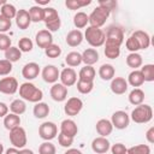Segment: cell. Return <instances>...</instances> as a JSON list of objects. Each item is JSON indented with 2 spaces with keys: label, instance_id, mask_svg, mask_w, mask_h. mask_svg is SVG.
I'll return each instance as SVG.
<instances>
[{
  "label": "cell",
  "instance_id": "cell-1",
  "mask_svg": "<svg viewBox=\"0 0 154 154\" xmlns=\"http://www.w3.org/2000/svg\"><path fill=\"white\" fill-rule=\"evenodd\" d=\"M19 96L24 101L37 103L43 97V91L31 82H24L19 85Z\"/></svg>",
  "mask_w": 154,
  "mask_h": 154
},
{
  "label": "cell",
  "instance_id": "cell-2",
  "mask_svg": "<svg viewBox=\"0 0 154 154\" xmlns=\"http://www.w3.org/2000/svg\"><path fill=\"white\" fill-rule=\"evenodd\" d=\"M83 37L87 40V42L93 47V48H97L105 45L106 41V36H105V31L101 28H94V26H87Z\"/></svg>",
  "mask_w": 154,
  "mask_h": 154
},
{
  "label": "cell",
  "instance_id": "cell-3",
  "mask_svg": "<svg viewBox=\"0 0 154 154\" xmlns=\"http://www.w3.org/2000/svg\"><path fill=\"white\" fill-rule=\"evenodd\" d=\"M152 118H153V109L149 105H146V103H141L136 106L130 114V119L136 124L149 123Z\"/></svg>",
  "mask_w": 154,
  "mask_h": 154
},
{
  "label": "cell",
  "instance_id": "cell-4",
  "mask_svg": "<svg viewBox=\"0 0 154 154\" xmlns=\"http://www.w3.org/2000/svg\"><path fill=\"white\" fill-rule=\"evenodd\" d=\"M43 22L46 25V29L49 32L58 31L61 26V19L58 13V11L54 7H45V17Z\"/></svg>",
  "mask_w": 154,
  "mask_h": 154
},
{
  "label": "cell",
  "instance_id": "cell-5",
  "mask_svg": "<svg viewBox=\"0 0 154 154\" xmlns=\"http://www.w3.org/2000/svg\"><path fill=\"white\" fill-rule=\"evenodd\" d=\"M111 12L97 6L93 10V12L88 16L89 18V26H94V28H101L102 25H105L106 20L108 19Z\"/></svg>",
  "mask_w": 154,
  "mask_h": 154
},
{
  "label": "cell",
  "instance_id": "cell-6",
  "mask_svg": "<svg viewBox=\"0 0 154 154\" xmlns=\"http://www.w3.org/2000/svg\"><path fill=\"white\" fill-rule=\"evenodd\" d=\"M10 142L11 144L17 148V149H23L26 146L28 142V137H26V131L24 128L22 126H17L12 130H10Z\"/></svg>",
  "mask_w": 154,
  "mask_h": 154
},
{
  "label": "cell",
  "instance_id": "cell-7",
  "mask_svg": "<svg viewBox=\"0 0 154 154\" xmlns=\"http://www.w3.org/2000/svg\"><path fill=\"white\" fill-rule=\"evenodd\" d=\"M58 135V126L53 122H43L38 126V136L43 141H52Z\"/></svg>",
  "mask_w": 154,
  "mask_h": 154
},
{
  "label": "cell",
  "instance_id": "cell-8",
  "mask_svg": "<svg viewBox=\"0 0 154 154\" xmlns=\"http://www.w3.org/2000/svg\"><path fill=\"white\" fill-rule=\"evenodd\" d=\"M105 36H106L105 42L113 43V45H117L119 47L124 42V32H123L122 28H119L117 25H111L107 29V31L105 32Z\"/></svg>",
  "mask_w": 154,
  "mask_h": 154
},
{
  "label": "cell",
  "instance_id": "cell-9",
  "mask_svg": "<svg viewBox=\"0 0 154 154\" xmlns=\"http://www.w3.org/2000/svg\"><path fill=\"white\" fill-rule=\"evenodd\" d=\"M82 108H83V101L77 96H72L67 99V101L64 105V112L66 116L70 117L77 116L82 111Z\"/></svg>",
  "mask_w": 154,
  "mask_h": 154
},
{
  "label": "cell",
  "instance_id": "cell-10",
  "mask_svg": "<svg viewBox=\"0 0 154 154\" xmlns=\"http://www.w3.org/2000/svg\"><path fill=\"white\" fill-rule=\"evenodd\" d=\"M111 123L113 128L118 130H124L130 124V116L125 111H116L111 117Z\"/></svg>",
  "mask_w": 154,
  "mask_h": 154
},
{
  "label": "cell",
  "instance_id": "cell-11",
  "mask_svg": "<svg viewBox=\"0 0 154 154\" xmlns=\"http://www.w3.org/2000/svg\"><path fill=\"white\" fill-rule=\"evenodd\" d=\"M18 81L14 77H4L0 79V93L12 95L18 90Z\"/></svg>",
  "mask_w": 154,
  "mask_h": 154
},
{
  "label": "cell",
  "instance_id": "cell-12",
  "mask_svg": "<svg viewBox=\"0 0 154 154\" xmlns=\"http://www.w3.org/2000/svg\"><path fill=\"white\" fill-rule=\"evenodd\" d=\"M41 75H42V78L46 83H51V84H54L58 82L59 79V76H60V71L59 69L55 66V65H46L42 71H41Z\"/></svg>",
  "mask_w": 154,
  "mask_h": 154
},
{
  "label": "cell",
  "instance_id": "cell-13",
  "mask_svg": "<svg viewBox=\"0 0 154 154\" xmlns=\"http://www.w3.org/2000/svg\"><path fill=\"white\" fill-rule=\"evenodd\" d=\"M35 42L38 46V48L46 49L49 45L53 43V35L52 32H49L47 29H42L38 30L35 35Z\"/></svg>",
  "mask_w": 154,
  "mask_h": 154
},
{
  "label": "cell",
  "instance_id": "cell-14",
  "mask_svg": "<svg viewBox=\"0 0 154 154\" xmlns=\"http://www.w3.org/2000/svg\"><path fill=\"white\" fill-rule=\"evenodd\" d=\"M59 79H60V83L63 85H65L66 88L67 87H72L77 82V73L72 67H65L60 72Z\"/></svg>",
  "mask_w": 154,
  "mask_h": 154
},
{
  "label": "cell",
  "instance_id": "cell-15",
  "mask_svg": "<svg viewBox=\"0 0 154 154\" xmlns=\"http://www.w3.org/2000/svg\"><path fill=\"white\" fill-rule=\"evenodd\" d=\"M51 97L57 102H63L67 99V88L61 83H54L49 90Z\"/></svg>",
  "mask_w": 154,
  "mask_h": 154
},
{
  "label": "cell",
  "instance_id": "cell-16",
  "mask_svg": "<svg viewBox=\"0 0 154 154\" xmlns=\"http://www.w3.org/2000/svg\"><path fill=\"white\" fill-rule=\"evenodd\" d=\"M111 148V143L107 137H95L91 141V150L96 154H106Z\"/></svg>",
  "mask_w": 154,
  "mask_h": 154
},
{
  "label": "cell",
  "instance_id": "cell-17",
  "mask_svg": "<svg viewBox=\"0 0 154 154\" xmlns=\"http://www.w3.org/2000/svg\"><path fill=\"white\" fill-rule=\"evenodd\" d=\"M41 72V69L38 66L37 63H34V61H30V63H26L23 69H22V76L28 79V81H31V79H35Z\"/></svg>",
  "mask_w": 154,
  "mask_h": 154
},
{
  "label": "cell",
  "instance_id": "cell-18",
  "mask_svg": "<svg viewBox=\"0 0 154 154\" xmlns=\"http://www.w3.org/2000/svg\"><path fill=\"white\" fill-rule=\"evenodd\" d=\"M111 91L116 95H123L126 93L128 88H129V84L126 82V79L124 77H114L112 81H111Z\"/></svg>",
  "mask_w": 154,
  "mask_h": 154
},
{
  "label": "cell",
  "instance_id": "cell-19",
  "mask_svg": "<svg viewBox=\"0 0 154 154\" xmlns=\"http://www.w3.org/2000/svg\"><path fill=\"white\" fill-rule=\"evenodd\" d=\"M60 132L66 135V136H69V137L75 138V136L78 132V126H77L75 120H72V119H64L60 123Z\"/></svg>",
  "mask_w": 154,
  "mask_h": 154
},
{
  "label": "cell",
  "instance_id": "cell-20",
  "mask_svg": "<svg viewBox=\"0 0 154 154\" xmlns=\"http://www.w3.org/2000/svg\"><path fill=\"white\" fill-rule=\"evenodd\" d=\"M16 25L20 29V30H25L30 26L31 24V19H30V16H29V11L28 10H18L17 11V14H16Z\"/></svg>",
  "mask_w": 154,
  "mask_h": 154
},
{
  "label": "cell",
  "instance_id": "cell-21",
  "mask_svg": "<svg viewBox=\"0 0 154 154\" xmlns=\"http://www.w3.org/2000/svg\"><path fill=\"white\" fill-rule=\"evenodd\" d=\"M95 129H96V132L101 136V137H107L112 134L113 131V125L111 123L109 119H99L96 122V125H95Z\"/></svg>",
  "mask_w": 154,
  "mask_h": 154
},
{
  "label": "cell",
  "instance_id": "cell-22",
  "mask_svg": "<svg viewBox=\"0 0 154 154\" xmlns=\"http://www.w3.org/2000/svg\"><path fill=\"white\" fill-rule=\"evenodd\" d=\"M84 40L83 37V32L81 30H77V29H73V30H70L65 37V41L67 43V46L70 47H77L82 43V41Z\"/></svg>",
  "mask_w": 154,
  "mask_h": 154
},
{
  "label": "cell",
  "instance_id": "cell-23",
  "mask_svg": "<svg viewBox=\"0 0 154 154\" xmlns=\"http://www.w3.org/2000/svg\"><path fill=\"white\" fill-rule=\"evenodd\" d=\"M131 36L137 41L141 49H147L150 46V36L148 32H146L143 30H136L132 32Z\"/></svg>",
  "mask_w": 154,
  "mask_h": 154
},
{
  "label": "cell",
  "instance_id": "cell-24",
  "mask_svg": "<svg viewBox=\"0 0 154 154\" xmlns=\"http://www.w3.org/2000/svg\"><path fill=\"white\" fill-rule=\"evenodd\" d=\"M97 61H99V52L95 48H87V49L83 51V53H82V63H84V65L93 66Z\"/></svg>",
  "mask_w": 154,
  "mask_h": 154
},
{
  "label": "cell",
  "instance_id": "cell-25",
  "mask_svg": "<svg viewBox=\"0 0 154 154\" xmlns=\"http://www.w3.org/2000/svg\"><path fill=\"white\" fill-rule=\"evenodd\" d=\"M116 70L112 64H102L99 67V77L102 81H112L114 78Z\"/></svg>",
  "mask_w": 154,
  "mask_h": 154
},
{
  "label": "cell",
  "instance_id": "cell-26",
  "mask_svg": "<svg viewBox=\"0 0 154 154\" xmlns=\"http://www.w3.org/2000/svg\"><path fill=\"white\" fill-rule=\"evenodd\" d=\"M129 102L134 106H138L141 103H143L144 101V91L140 88H134L130 93H129Z\"/></svg>",
  "mask_w": 154,
  "mask_h": 154
},
{
  "label": "cell",
  "instance_id": "cell-27",
  "mask_svg": "<svg viewBox=\"0 0 154 154\" xmlns=\"http://www.w3.org/2000/svg\"><path fill=\"white\" fill-rule=\"evenodd\" d=\"M128 84H130L131 87L134 88H138L141 87L143 83H144V79H143V76L141 73L140 70H132L129 76H128Z\"/></svg>",
  "mask_w": 154,
  "mask_h": 154
},
{
  "label": "cell",
  "instance_id": "cell-28",
  "mask_svg": "<svg viewBox=\"0 0 154 154\" xmlns=\"http://www.w3.org/2000/svg\"><path fill=\"white\" fill-rule=\"evenodd\" d=\"M96 76V71L93 66H89V65H84L81 70H79V73H78V79H82V81H88V82H94V78Z\"/></svg>",
  "mask_w": 154,
  "mask_h": 154
},
{
  "label": "cell",
  "instance_id": "cell-29",
  "mask_svg": "<svg viewBox=\"0 0 154 154\" xmlns=\"http://www.w3.org/2000/svg\"><path fill=\"white\" fill-rule=\"evenodd\" d=\"M49 106L46 103V102H42V101H40V102H37V103H35V106H34V108H32V113H34V116L37 118V119H43V118H46L48 114H49Z\"/></svg>",
  "mask_w": 154,
  "mask_h": 154
},
{
  "label": "cell",
  "instance_id": "cell-30",
  "mask_svg": "<svg viewBox=\"0 0 154 154\" xmlns=\"http://www.w3.org/2000/svg\"><path fill=\"white\" fill-rule=\"evenodd\" d=\"M29 16L31 22L34 23H38V22H43V17H45V7L34 5L29 8Z\"/></svg>",
  "mask_w": 154,
  "mask_h": 154
},
{
  "label": "cell",
  "instance_id": "cell-31",
  "mask_svg": "<svg viewBox=\"0 0 154 154\" xmlns=\"http://www.w3.org/2000/svg\"><path fill=\"white\" fill-rule=\"evenodd\" d=\"M4 126L7 130H12L17 126H20V117L14 113H8L4 117Z\"/></svg>",
  "mask_w": 154,
  "mask_h": 154
},
{
  "label": "cell",
  "instance_id": "cell-32",
  "mask_svg": "<svg viewBox=\"0 0 154 154\" xmlns=\"http://www.w3.org/2000/svg\"><path fill=\"white\" fill-rule=\"evenodd\" d=\"M8 108H10V111H11V113H14V114H17V116H20V114L25 113V111H26V103H25V101L22 100V99H14V100L10 103Z\"/></svg>",
  "mask_w": 154,
  "mask_h": 154
},
{
  "label": "cell",
  "instance_id": "cell-33",
  "mask_svg": "<svg viewBox=\"0 0 154 154\" xmlns=\"http://www.w3.org/2000/svg\"><path fill=\"white\" fill-rule=\"evenodd\" d=\"M88 24H89V18H88V14L85 12L79 11L73 16V25L76 26L77 30L85 28Z\"/></svg>",
  "mask_w": 154,
  "mask_h": 154
},
{
  "label": "cell",
  "instance_id": "cell-34",
  "mask_svg": "<svg viewBox=\"0 0 154 154\" xmlns=\"http://www.w3.org/2000/svg\"><path fill=\"white\" fill-rule=\"evenodd\" d=\"M143 64V59L142 55L138 53H130L126 57V65L134 70H137L138 67H141Z\"/></svg>",
  "mask_w": 154,
  "mask_h": 154
},
{
  "label": "cell",
  "instance_id": "cell-35",
  "mask_svg": "<svg viewBox=\"0 0 154 154\" xmlns=\"http://www.w3.org/2000/svg\"><path fill=\"white\" fill-rule=\"evenodd\" d=\"M105 55L106 58L108 59H117L119 55H120V47L117 46V45H113V43H108V42H105Z\"/></svg>",
  "mask_w": 154,
  "mask_h": 154
},
{
  "label": "cell",
  "instance_id": "cell-36",
  "mask_svg": "<svg viewBox=\"0 0 154 154\" xmlns=\"http://www.w3.org/2000/svg\"><path fill=\"white\" fill-rule=\"evenodd\" d=\"M5 59L8 60L10 63H16L18 61L20 58H22V52L19 51L18 47H14V46H11L10 48H7L5 52Z\"/></svg>",
  "mask_w": 154,
  "mask_h": 154
},
{
  "label": "cell",
  "instance_id": "cell-37",
  "mask_svg": "<svg viewBox=\"0 0 154 154\" xmlns=\"http://www.w3.org/2000/svg\"><path fill=\"white\" fill-rule=\"evenodd\" d=\"M65 63L70 67H76L78 65H81V63H82V54L76 51H72V52L67 53V55L65 58Z\"/></svg>",
  "mask_w": 154,
  "mask_h": 154
},
{
  "label": "cell",
  "instance_id": "cell-38",
  "mask_svg": "<svg viewBox=\"0 0 154 154\" xmlns=\"http://www.w3.org/2000/svg\"><path fill=\"white\" fill-rule=\"evenodd\" d=\"M17 11H18V10L16 8L14 5H12V4H10V2H6V4L0 8V14L4 16L5 18L12 20L13 18H16Z\"/></svg>",
  "mask_w": 154,
  "mask_h": 154
},
{
  "label": "cell",
  "instance_id": "cell-39",
  "mask_svg": "<svg viewBox=\"0 0 154 154\" xmlns=\"http://www.w3.org/2000/svg\"><path fill=\"white\" fill-rule=\"evenodd\" d=\"M90 4H91V0H66L65 1V6L71 11L79 10V8L85 7Z\"/></svg>",
  "mask_w": 154,
  "mask_h": 154
},
{
  "label": "cell",
  "instance_id": "cell-40",
  "mask_svg": "<svg viewBox=\"0 0 154 154\" xmlns=\"http://www.w3.org/2000/svg\"><path fill=\"white\" fill-rule=\"evenodd\" d=\"M140 71L143 76L144 82H153L154 81V65L153 64H144Z\"/></svg>",
  "mask_w": 154,
  "mask_h": 154
},
{
  "label": "cell",
  "instance_id": "cell-41",
  "mask_svg": "<svg viewBox=\"0 0 154 154\" xmlns=\"http://www.w3.org/2000/svg\"><path fill=\"white\" fill-rule=\"evenodd\" d=\"M18 48L19 51L23 53H28V52H31L32 48H34V42L31 41V38L29 37H22L19 38L18 41Z\"/></svg>",
  "mask_w": 154,
  "mask_h": 154
},
{
  "label": "cell",
  "instance_id": "cell-42",
  "mask_svg": "<svg viewBox=\"0 0 154 154\" xmlns=\"http://www.w3.org/2000/svg\"><path fill=\"white\" fill-rule=\"evenodd\" d=\"M76 83H77V90L81 94H89L94 89V82H88V81L78 79Z\"/></svg>",
  "mask_w": 154,
  "mask_h": 154
},
{
  "label": "cell",
  "instance_id": "cell-43",
  "mask_svg": "<svg viewBox=\"0 0 154 154\" xmlns=\"http://www.w3.org/2000/svg\"><path fill=\"white\" fill-rule=\"evenodd\" d=\"M150 147L148 144H137L128 148L126 154H150Z\"/></svg>",
  "mask_w": 154,
  "mask_h": 154
},
{
  "label": "cell",
  "instance_id": "cell-44",
  "mask_svg": "<svg viewBox=\"0 0 154 154\" xmlns=\"http://www.w3.org/2000/svg\"><path fill=\"white\" fill-rule=\"evenodd\" d=\"M57 148L51 141H45L38 147V154H55Z\"/></svg>",
  "mask_w": 154,
  "mask_h": 154
},
{
  "label": "cell",
  "instance_id": "cell-45",
  "mask_svg": "<svg viewBox=\"0 0 154 154\" xmlns=\"http://www.w3.org/2000/svg\"><path fill=\"white\" fill-rule=\"evenodd\" d=\"M45 54H46L48 58H52V59L58 58V57H60V54H61V48H60V46H58V45H55V43H52V45H49V46L45 49Z\"/></svg>",
  "mask_w": 154,
  "mask_h": 154
},
{
  "label": "cell",
  "instance_id": "cell-46",
  "mask_svg": "<svg viewBox=\"0 0 154 154\" xmlns=\"http://www.w3.org/2000/svg\"><path fill=\"white\" fill-rule=\"evenodd\" d=\"M12 63L6 59H0V76H7L12 72Z\"/></svg>",
  "mask_w": 154,
  "mask_h": 154
},
{
  "label": "cell",
  "instance_id": "cell-47",
  "mask_svg": "<svg viewBox=\"0 0 154 154\" xmlns=\"http://www.w3.org/2000/svg\"><path fill=\"white\" fill-rule=\"evenodd\" d=\"M125 47H126L128 51H130V53H137V52L141 49L140 46H138V43H137V41H136L132 36H130V37L126 38V41H125Z\"/></svg>",
  "mask_w": 154,
  "mask_h": 154
},
{
  "label": "cell",
  "instance_id": "cell-48",
  "mask_svg": "<svg viewBox=\"0 0 154 154\" xmlns=\"http://www.w3.org/2000/svg\"><path fill=\"white\" fill-rule=\"evenodd\" d=\"M58 143L61 147H64V148H70L72 146V143H73V138L69 137V136H66V135H64L61 132H59V135H58Z\"/></svg>",
  "mask_w": 154,
  "mask_h": 154
},
{
  "label": "cell",
  "instance_id": "cell-49",
  "mask_svg": "<svg viewBox=\"0 0 154 154\" xmlns=\"http://www.w3.org/2000/svg\"><path fill=\"white\" fill-rule=\"evenodd\" d=\"M11 37L7 35V34H1L0 32V51H6L7 48L11 47Z\"/></svg>",
  "mask_w": 154,
  "mask_h": 154
},
{
  "label": "cell",
  "instance_id": "cell-50",
  "mask_svg": "<svg viewBox=\"0 0 154 154\" xmlns=\"http://www.w3.org/2000/svg\"><path fill=\"white\" fill-rule=\"evenodd\" d=\"M97 4H99L97 6L105 8L107 11H109V12H112L117 7V1H114V0H100Z\"/></svg>",
  "mask_w": 154,
  "mask_h": 154
},
{
  "label": "cell",
  "instance_id": "cell-51",
  "mask_svg": "<svg viewBox=\"0 0 154 154\" xmlns=\"http://www.w3.org/2000/svg\"><path fill=\"white\" fill-rule=\"evenodd\" d=\"M11 26H12V22L0 14V32L6 34V31H8L11 29Z\"/></svg>",
  "mask_w": 154,
  "mask_h": 154
},
{
  "label": "cell",
  "instance_id": "cell-52",
  "mask_svg": "<svg viewBox=\"0 0 154 154\" xmlns=\"http://www.w3.org/2000/svg\"><path fill=\"white\" fill-rule=\"evenodd\" d=\"M109 149H111L112 154H125L128 150V148L123 143H114Z\"/></svg>",
  "mask_w": 154,
  "mask_h": 154
},
{
  "label": "cell",
  "instance_id": "cell-53",
  "mask_svg": "<svg viewBox=\"0 0 154 154\" xmlns=\"http://www.w3.org/2000/svg\"><path fill=\"white\" fill-rule=\"evenodd\" d=\"M146 140H147L148 143H150V144L154 143V126H150V128L146 131Z\"/></svg>",
  "mask_w": 154,
  "mask_h": 154
},
{
  "label": "cell",
  "instance_id": "cell-54",
  "mask_svg": "<svg viewBox=\"0 0 154 154\" xmlns=\"http://www.w3.org/2000/svg\"><path fill=\"white\" fill-rule=\"evenodd\" d=\"M8 111H10L8 106L5 102L0 101V118H4L5 116H7L8 114Z\"/></svg>",
  "mask_w": 154,
  "mask_h": 154
},
{
  "label": "cell",
  "instance_id": "cell-55",
  "mask_svg": "<svg viewBox=\"0 0 154 154\" xmlns=\"http://www.w3.org/2000/svg\"><path fill=\"white\" fill-rule=\"evenodd\" d=\"M64 154H83L79 149H76V148H69Z\"/></svg>",
  "mask_w": 154,
  "mask_h": 154
},
{
  "label": "cell",
  "instance_id": "cell-56",
  "mask_svg": "<svg viewBox=\"0 0 154 154\" xmlns=\"http://www.w3.org/2000/svg\"><path fill=\"white\" fill-rule=\"evenodd\" d=\"M5 154H19V149L12 147V148H8L5 150Z\"/></svg>",
  "mask_w": 154,
  "mask_h": 154
},
{
  "label": "cell",
  "instance_id": "cell-57",
  "mask_svg": "<svg viewBox=\"0 0 154 154\" xmlns=\"http://www.w3.org/2000/svg\"><path fill=\"white\" fill-rule=\"evenodd\" d=\"M49 1H51V0H36V5L42 7V6H45V5H48Z\"/></svg>",
  "mask_w": 154,
  "mask_h": 154
},
{
  "label": "cell",
  "instance_id": "cell-58",
  "mask_svg": "<svg viewBox=\"0 0 154 154\" xmlns=\"http://www.w3.org/2000/svg\"><path fill=\"white\" fill-rule=\"evenodd\" d=\"M19 154H35L31 149H28V148H23V149H19Z\"/></svg>",
  "mask_w": 154,
  "mask_h": 154
},
{
  "label": "cell",
  "instance_id": "cell-59",
  "mask_svg": "<svg viewBox=\"0 0 154 154\" xmlns=\"http://www.w3.org/2000/svg\"><path fill=\"white\" fill-rule=\"evenodd\" d=\"M6 2H7L6 0H0V8H1V7H2V6L6 4Z\"/></svg>",
  "mask_w": 154,
  "mask_h": 154
},
{
  "label": "cell",
  "instance_id": "cell-60",
  "mask_svg": "<svg viewBox=\"0 0 154 154\" xmlns=\"http://www.w3.org/2000/svg\"><path fill=\"white\" fill-rule=\"evenodd\" d=\"M0 154H4V146L1 142H0Z\"/></svg>",
  "mask_w": 154,
  "mask_h": 154
}]
</instances>
